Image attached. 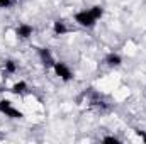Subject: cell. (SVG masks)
I'll return each mask as SVG.
<instances>
[{
  "instance_id": "1",
  "label": "cell",
  "mask_w": 146,
  "mask_h": 144,
  "mask_svg": "<svg viewBox=\"0 0 146 144\" xmlns=\"http://www.w3.org/2000/svg\"><path fill=\"white\" fill-rule=\"evenodd\" d=\"M104 17V7L102 5H94L90 9H83V10H78L75 12L73 19L75 22L80 26V27H85V29H92L97 26V22Z\"/></svg>"
},
{
  "instance_id": "2",
  "label": "cell",
  "mask_w": 146,
  "mask_h": 144,
  "mask_svg": "<svg viewBox=\"0 0 146 144\" xmlns=\"http://www.w3.org/2000/svg\"><path fill=\"white\" fill-rule=\"evenodd\" d=\"M53 71L54 75L61 80V81H72L73 80V71L72 68L66 65V63H63V61H54V65H53Z\"/></svg>"
},
{
  "instance_id": "3",
  "label": "cell",
  "mask_w": 146,
  "mask_h": 144,
  "mask_svg": "<svg viewBox=\"0 0 146 144\" xmlns=\"http://www.w3.org/2000/svg\"><path fill=\"white\" fill-rule=\"evenodd\" d=\"M0 114H3V115L9 117V119H22V117H24V114H22L19 108L14 107V104H12L10 100H7V98L0 100Z\"/></svg>"
},
{
  "instance_id": "4",
  "label": "cell",
  "mask_w": 146,
  "mask_h": 144,
  "mask_svg": "<svg viewBox=\"0 0 146 144\" xmlns=\"http://www.w3.org/2000/svg\"><path fill=\"white\" fill-rule=\"evenodd\" d=\"M33 32H34V27L31 24H26V22L19 24L17 29H15V36H17V39H21V41L29 39V37L33 36Z\"/></svg>"
},
{
  "instance_id": "5",
  "label": "cell",
  "mask_w": 146,
  "mask_h": 144,
  "mask_svg": "<svg viewBox=\"0 0 146 144\" xmlns=\"http://www.w3.org/2000/svg\"><path fill=\"white\" fill-rule=\"evenodd\" d=\"M37 53H39V58H41L42 65H44V66H49V68H53V65H54V58H53V54L49 53V49H44V48H41Z\"/></svg>"
},
{
  "instance_id": "6",
  "label": "cell",
  "mask_w": 146,
  "mask_h": 144,
  "mask_svg": "<svg viewBox=\"0 0 146 144\" xmlns=\"http://www.w3.org/2000/svg\"><path fill=\"white\" fill-rule=\"evenodd\" d=\"M106 65L110 66V68H117V66H121V65H122V56L117 54V53H109V54L106 56Z\"/></svg>"
},
{
  "instance_id": "7",
  "label": "cell",
  "mask_w": 146,
  "mask_h": 144,
  "mask_svg": "<svg viewBox=\"0 0 146 144\" xmlns=\"http://www.w3.org/2000/svg\"><path fill=\"white\" fill-rule=\"evenodd\" d=\"M53 32H54V36H65L68 32V27H66V24L63 20L58 19V20L53 22Z\"/></svg>"
},
{
  "instance_id": "8",
  "label": "cell",
  "mask_w": 146,
  "mask_h": 144,
  "mask_svg": "<svg viewBox=\"0 0 146 144\" xmlns=\"http://www.w3.org/2000/svg\"><path fill=\"white\" fill-rule=\"evenodd\" d=\"M26 90H27V83L24 80H19L10 87V92L15 93V95H22V93H26Z\"/></svg>"
},
{
  "instance_id": "9",
  "label": "cell",
  "mask_w": 146,
  "mask_h": 144,
  "mask_svg": "<svg viewBox=\"0 0 146 144\" xmlns=\"http://www.w3.org/2000/svg\"><path fill=\"white\" fill-rule=\"evenodd\" d=\"M17 70V65H15V61H12V59H7L5 61V71L7 73H15Z\"/></svg>"
},
{
  "instance_id": "10",
  "label": "cell",
  "mask_w": 146,
  "mask_h": 144,
  "mask_svg": "<svg viewBox=\"0 0 146 144\" xmlns=\"http://www.w3.org/2000/svg\"><path fill=\"white\" fill-rule=\"evenodd\" d=\"M102 143H109V144H121V139H117L115 136H106V137H102Z\"/></svg>"
},
{
  "instance_id": "11",
  "label": "cell",
  "mask_w": 146,
  "mask_h": 144,
  "mask_svg": "<svg viewBox=\"0 0 146 144\" xmlns=\"http://www.w3.org/2000/svg\"><path fill=\"white\" fill-rule=\"evenodd\" d=\"M12 3V0H0V9H5Z\"/></svg>"
},
{
  "instance_id": "12",
  "label": "cell",
  "mask_w": 146,
  "mask_h": 144,
  "mask_svg": "<svg viewBox=\"0 0 146 144\" xmlns=\"http://www.w3.org/2000/svg\"><path fill=\"white\" fill-rule=\"evenodd\" d=\"M139 134H141V132H139ZM141 137H143V141L146 143V134H141Z\"/></svg>"
}]
</instances>
